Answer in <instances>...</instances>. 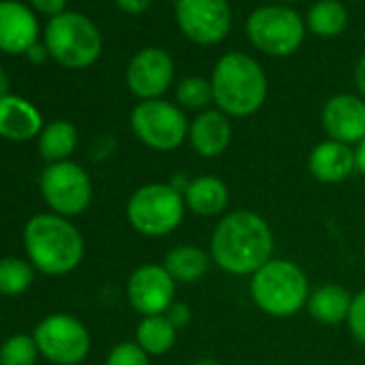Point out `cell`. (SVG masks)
Segmentation results:
<instances>
[{
  "label": "cell",
  "instance_id": "1",
  "mask_svg": "<svg viewBox=\"0 0 365 365\" xmlns=\"http://www.w3.org/2000/svg\"><path fill=\"white\" fill-rule=\"evenodd\" d=\"M275 237L264 217L250 209L220 217L211 235V258L222 271L245 277L254 275L273 258Z\"/></svg>",
  "mask_w": 365,
  "mask_h": 365
},
{
  "label": "cell",
  "instance_id": "2",
  "mask_svg": "<svg viewBox=\"0 0 365 365\" xmlns=\"http://www.w3.org/2000/svg\"><path fill=\"white\" fill-rule=\"evenodd\" d=\"M24 250L35 269L46 275H67L84 258L80 230L56 213H39L24 228Z\"/></svg>",
  "mask_w": 365,
  "mask_h": 365
},
{
  "label": "cell",
  "instance_id": "3",
  "mask_svg": "<svg viewBox=\"0 0 365 365\" xmlns=\"http://www.w3.org/2000/svg\"><path fill=\"white\" fill-rule=\"evenodd\" d=\"M213 101L230 118H247L256 114L269 93V82L262 67L243 52L222 56L211 78Z\"/></svg>",
  "mask_w": 365,
  "mask_h": 365
},
{
  "label": "cell",
  "instance_id": "4",
  "mask_svg": "<svg viewBox=\"0 0 365 365\" xmlns=\"http://www.w3.org/2000/svg\"><path fill=\"white\" fill-rule=\"evenodd\" d=\"M254 305L271 318H292L307 307L312 294L305 271L286 258H271L250 277Z\"/></svg>",
  "mask_w": 365,
  "mask_h": 365
},
{
  "label": "cell",
  "instance_id": "5",
  "mask_svg": "<svg viewBox=\"0 0 365 365\" xmlns=\"http://www.w3.org/2000/svg\"><path fill=\"white\" fill-rule=\"evenodd\" d=\"M125 213L138 235L159 239L172 235L182 224L187 207L182 194L170 182H146L129 196Z\"/></svg>",
  "mask_w": 365,
  "mask_h": 365
},
{
  "label": "cell",
  "instance_id": "6",
  "mask_svg": "<svg viewBox=\"0 0 365 365\" xmlns=\"http://www.w3.org/2000/svg\"><path fill=\"white\" fill-rule=\"evenodd\" d=\"M46 48L50 56L69 69H86L101 56V33L82 14L65 11L46 26Z\"/></svg>",
  "mask_w": 365,
  "mask_h": 365
},
{
  "label": "cell",
  "instance_id": "7",
  "mask_svg": "<svg viewBox=\"0 0 365 365\" xmlns=\"http://www.w3.org/2000/svg\"><path fill=\"white\" fill-rule=\"evenodd\" d=\"M131 129L144 146L157 153H170L187 142L190 120L178 106L165 99H150L133 108Z\"/></svg>",
  "mask_w": 365,
  "mask_h": 365
},
{
  "label": "cell",
  "instance_id": "8",
  "mask_svg": "<svg viewBox=\"0 0 365 365\" xmlns=\"http://www.w3.org/2000/svg\"><path fill=\"white\" fill-rule=\"evenodd\" d=\"M247 37L262 54L284 58L301 48L305 37V24L292 9L267 5L250 16Z\"/></svg>",
  "mask_w": 365,
  "mask_h": 365
},
{
  "label": "cell",
  "instance_id": "9",
  "mask_svg": "<svg viewBox=\"0 0 365 365\" xmlns=\"http://www.w3.org/2000/svg\"><path fill=\"white\" fill-rule=\"evenodd\" d=\"M41 196L56 215L69 220L88 209L93 200V180L76 161L48 163L41 172Z\"/></svg>",
  "mask_w": 365,
  "mask_h": 365
},
{
  "label": "cell",
  "instance_id": "10",
  "mask_svg": "<svg viewBox=\"0 0 365 365\" xmlns=\"http://www.w3.org/2000/svg\"><path fill=\"white\" fill-rule=\"evenodd\" d=\"M33 337L39 354L54 365H80L91 352L88 329L69 314H52L43 318Z\"/></svg>",
  "mask_w": 365,
  "mask_h": 365
},
{
  "label": "cell",
  "instance_id": "11",
  "mask_svg": "<svg viewBox=\"0 0 365 365\" xmlns=\"http://www.w3.org/2000/svg\"><path fill=\"white\" fill-rule=\"evenodd\" d=\"M176 22L194 43L213 46L230 33L232 11L226 0H178Z\"/></svg>",
  "mask_w": 365,
  "mask_h": 365
},
{
  "label": "cell",
  "instance_id": "12",
  "mask_svg": "<svg viewBox=\"0 0 365 365\" xmlns=\"http://www.w3.org/2000/svg\"><path fill=\"white\" fill-rule=\"evenodd\" d=\"M127 299L140 316L165 314L176 301V282L163 264H142L127 279Z\"/></svg>",
  "mask_w": 365,
  "mask_h": 365
},
{
  "label": "cell",
  "instance_id": "13",
  "mask_svg": "<svg viewBox=\"0 0 365 365\" xmlns=\"http://www.w3.org/2000/svg\"><path fill=\"white\" fill-rule=\"evenodd\" d=\"M174 63L168 52L159 48H146L138 52L127 67V86L140 97V101L161 99V95L172 86Z\"/></svg>",
  "mask_w": 365,
  "mask_h": 365
},
{
  "label": "cell",
  "instance_id": "14",
  "mask_svg": "<svg viewBox=\"0 0 365 365\" xmlns=\"http://www.w3.org/2000/svg\"><path fill=\"white\" fill-rule=\"evenodd\" d=\"M320 123L329 140L356 146L365 138V99L350 93L331 97L322 106Z\"/></svg>",
  "mask_w": 365,
  "mask_h": 365
},
{
  "label": "cell",
  "instance_id": "15",
  "mask_svg": "<svg viewBox=\"0 0 365 365\" xmlns=\"http://www.w3.org/2000/svg\"><path fill=\"white\" fill-rule=\"evenodd\" d=\"M39 37V24L33 11L18 0H0V50L7 54H26Z\"/></svg>",
  "mask_w": 365,
  "mask_h": 365
},
{
  "label": "cell",
  "instance_id": "16",
  "mask_svg": "<svg viewBox=\"0 0 365 365\" xmlns=\"http://www.w3.org/2000/svg\"><path fill=\"white\" fill-rule=\"evenodd\" d=\"M187 142L194 148L196 155L202 159H215L224 155L232 142V123L230 116H226L217 108H209L190 123Z\"/></svg>",
  "mask_w": 365,
  "mask_h": 365
},
{
  "label": "cell",
  "instance_id": "17",
  "mask_svg": "<svg viewBox=\"0 0 365 365\" xmlns=\"http://www.w3.org/2000/svg\"><path fill=\"white\" fill-rule=\"evenodd\" d=\"M354 170V148L335 140L318 142L307 155V172L324 185H335V182L350 178Z\"/></svg>",
  "mask_w": 365,
  "mask_h": 365
},
{
  "label": "cell",
  "instance_id": "18",
  "mask_svg": "<svg viewBox=\"0 0 365 365\" xmlns=\"http://www.w3.org/2000/svg\"><path fill=\"white\" fill-rule=\"evenodd\" d=\"M187 211L198 217H224L230 205V190L226 180L213 174H202L190 180L187 190L182 192Z\"/></svg>",
  "mask_w": 365,
  "mask_h": 365
},
{
  "label": "cell",
  "instance_id": "19",
  "mask_svg": "<svg viewBox=\"0 0 365 365\" xmlns=\"http://www.w3.org/2000/svg\"><path fill=\"white\" fill-rule=\"evenodd\" d=\"M41 131L43 118L31 101L18 95H7L0 99V135L14 142H24Z\"/></svg>",
  "mask_w": 365,
  "mask_h": 365
},
{
  "label": "cell",
  "instance_id": "20",
  "mask_svg": "<svg viewBox=\"0 0 365 365\" xmlns=\"http://www.w3.org/2000/svg\"><path fill=\"white\" fill-rule=\"evenodd\" d=\"M350 303H352V294L339 286V284H322L318 288L312 290L309 299H307V314L327 327H335L346 322L348 312H350Z\"/></svg>",
  "mask_w": 365,
  "mask_h": 365
},
{
  "label": "cell",
  "instance_id": "21",
  "mask_svg": "<svg viewBox=\"0 0 365 365\" xmlns=\"http://www.w3.org/2000/svg\"><path fill=\"white\" fill-rule=\"evenodd\" d=\"M213 264L209 252L198 245H176L163 258V269L176 284H196L200 282Z\"/></svg>",
  "mask_w": 365,
  "mask_h": 365
},
{
  "label": "cell",
  "instance_id": "22",
  "mask_svg": "<svg viewBox=\"0 0 365 365\" xmlns=\"http://www.w3.org/2000/svg\"><path fill=\"white\" fill-rule=\"evenodd\" d=\"M178 331L174 324L165 318V314L157 316H142V320L135 327V344L148 354V356H161L170 352L176 344Z\"/></svg>",
  "mask_w": 365,
  "mask_h": 365
},
{
  "label": "cell",
  "instance_id": "23",
  "mask_svg": "<svg viewBox=\"0 0 365 365\" xmlns=\"http://www.w3.org/2000/svg\"><path fill=\"white\" fill-rule=\"evenodd\" d=\"M78 146V129L69 120H54L39 133V155L48 163L67 161Z\"/></svg>",
  "mask_w": 365,
  "mask_h": 365
},
{
  "label": "cell",
  "instance_id": "24",
  "mask_svg": "<svg viewBox=\"0 0 365 365\" xmlns=\"http://www.w3.org/2000/svg\"><path fill=\"white\" fill-rule=\"evenodd\" d=\"M348 24L346 7L337 0H320L307 11V29L318 37H335Z\"/></svg>",
  "mask_w": 365,
  "mask_h": 365
},
{
  "label": "cell",
  "instance_id": "25",
  "mask_svg": "<svg viewBox=\"0 0 365 365\" xmlns=\"http://www.w3.org/2000/svg\"><path fill=\"white\" fill-rule=\"evenodd\" d=\"M35 279L33 264L22 258H0V294L18 297L31 288Z\"/></svg>",
  "mask_w": 365,
  "mask_h": 365
},
{
  "label": "cell",
  "instance_id": "26",
  "mask_svg": "<svg viewBox=\"0 0 365 365\" xmlns=\"http://www.w3.org/2000/svg\"><path fill=\"white\" fill-rule=\"evenodd\" d=\"M176 101L180 108L192 110V112H205L209 110L213 101V86L211 80L200 78V76H192L185 78L178 86H176Z\"/></svg>",
  "mask_w": 365,
  "mask_h": 365
},
{
  "label": "cell",
  "instance_id": "27",
  "mask_svg": "<svg viewBox=\"0 0 365 365\" xmlns=\"http://www.w3.org/2000/svg\"><path fill=\"white\" fill-rule=\"evenodd\" d=\"M37 354L39 348L35 344V337L18 333L0 346V365H35Z\"/></svg>",
  "mask_w": 365,
  "mask_h": 365
},
{
  "label": "cell",
  "instance_id": "28",
  "mask_svg": "<svg viewBox=\"0 0 365 365\" xmlns=\"http://www.w3.org/2000/svg\"><path fill=\"white\" fill-rule=\"evenodd\" d=\"M106 365H148V354L135 341H120L110 350Z\"/></svg>",
  "mask_w": 365,
  "mask_h": 365
},
{
  "label": "cell",
  "instance_id": "29",
  "mask_svg": "<svg viewBox=\"0 0 365 365\" xmlns=\"http://www.w3.org/2000/svg\"><path fill=\"white\" fill-rule=\"evenodd\" d=\"M348 331L350 335L365 346V288L359 290L356 294H352V303H350V312L346 318Z\"/></svg>",
  "mask_w": 365,
  "mask_h": 365
},
{
  "label": "cell",
  "instance_id": "30",
  "mask_svg": "<svg viewBox=\"0 0 365 365\" xmlns=\"http://www.w3.org/2000/svg\"><path fill=\"white\" fill-rule=\"evenodd\" d=\"M165 318H168V320L174 324V329H176V331H180V329L190 327V322H192L194 314H192V307H190L187 303H182V301H174V303L168 307V312H165Z\"/></svg>",
  "mask_w": 365,
  "mask_h": 365
},
{
  "label": "cell",
  "instance_id": "31",
  "mask_svg": "<svg viewBox=\"0 0 365 365\" xmlns=\"http://www.w3.org/2000/svg\"><path fill=\"white\" fill-rule=\"evenodd\" d=\"M31 3H33V7H35L37 11H41V14H46V16L56 18V16L65 14L67 0H31Z\"/></svg>",
  "mask_w": 365,
  "mask_h": 365
},
{
  "label": "cell",
  "instance_id": "32",
  "mask_svg": "<svg viewBox=\"0 0 365 365\" xmlns=\"http://www.w3.org/2000/svg\"><path fill=\"white\" fill-rule=\"evenodd\" d=\"M148 3H150V0H116L118 9L125 11V14H131V16H138V14L146 11Z\"/></svg>",
  "mask_w": 365,
  "mask_h": 365
},
{
  "label": "cell",
  "instance_id": "33",
  "mask_svg": "<svg viewBox=\"0 0 365 365\" xmlns=\"http://www.w3.org/2000/svg\"><path fill=\"white\" fill-rule=\"evenodd\" d=\"M354 84L359 88V95L365 99V56L359 58L356 63V69H354Z\"/></svg>",
  "mask_w": 365,
  "mask_h": 365
},
{
  "label": "cell",
  "instance_id": "34",
  "mask_svg": "<svg viewBox=\"0 0 365 365\" xmlns=\"http://www.w3.org/2000/svg\"><path fill=\"white\" fill-rule=\"evenodd\" d=\"M50 52H48V48L46 46H41V43H35L29 52H26V56H29V61L31 63H35V65H41L43 61H46V56H48Z\"/></svg>",
  "mask_w": 365,
  "mask_h": 365
},
{
  "label": "cell",
  "instance_id": "35",
  "mask_svg": "<svg viewBox=\"0 0 365 365\" xmlns=\"http://www.w3.org/2000/svg\"><path fill=\"white\" fill-rule=\"evenodd\" d=\"M354 161H356V172L365 176V138L354 146Z\"/></svg>",
  "mask_w": 365,
  "mask_h": 365
},
{
  "label": "cell",
  "instance_id": "36",
  "mask_svg": "<svg viewBox=\"0 0 365 365\" xmlns=\"http://www.w3.org/2000/svg\"><path fill=\"white\" fill-rule=\"evenodd\" d=\"M7 95H11L9 93V76L3 69H0V99L7 97Z\"/></svg>",
  "mask_w": 365,
  "mask_h": 365
},
{
  "label": "cell",
  "instance_id": "37",
  "mask_svg": "<svg viewBox=\"0 0 365 365\" xmlns=\"http://www.w3.org/2000/svg\"><path fill=\"white\" fill-rule=\"evenodd\" d=\"M194 365H222L217 359H213V356H200Z\"/></svg>",
  "mask_w": 365,
  "mask_h": 365
},
{
  "label": "cell",
  "instance_id": "38",
  "mask_svg": "<svg viewBox=\"0 0 365 365\" xmlns=\"http://www.w3.org/2000/svg\"><path fill=\"white\" fill-rule=\"evenodd\" d=\"M288 3H290V0H288Z\"/></svg>",
  "mask_w": 365,
  "mask_h": 365
}]
</instances>
